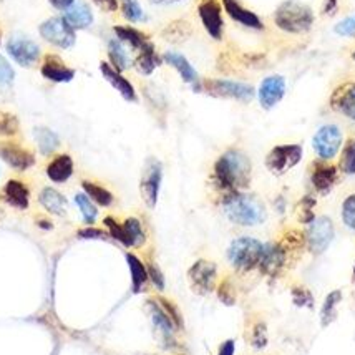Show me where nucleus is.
I'll return each instance as SVG.
<instances>
[{
	"label": "nucleus",
	"instance_id": "1",
	"mask_svg": "<svg viewBox=\"0 0 355 355\" xmlns=\"http://www.w3.org/2000/svg\"><path fill=\"white\" fill-rule=\"evenodd\" d=\"M251 179L253 165L249 156L237 148L224 152L212 166V185L223 194L248 190Z\"/></svg>",
	"mask_w": 355,
	"mask_h": 355
},
{
	"label": "nucleus",
	"instance_id": "2",
	"mask_svg": "<svg viewBox=\"0 0 355 355\" xmlns=\"http://www.w3.org/2000/svg\"><path fill=\"white\" fill-rule=\"evenodd\" d=\"M224 215L233 224L242 228H253L262 224L267 219L266 204L256 194L235 191V193L223 194L221 198Z\"/></svg>",
	"mask_w": 355,
	"mask_h": 355
},
{
	"label": "nucleus",
	"instance_id": "3",
	"mask_svg": "<svg viewBox=\"0 0 355 355\" xmlns=\"http://www.w3.org/2000/svg\"><path fill=\"white\" fill-rule=\"evenodd\" d=\"M274 24L279 30L300 35L307 33L314 25V12L298 0H286L274 12Z\"/></svg>",
	"mask_w": 355,
	"mask_h": 355
},
{
	"label": "nucleus",
	"instance_id": "4",
	"mask_svg": "<svg viewBox=\"0 0 355 355\" xmlns=\"http://www.w3.org/2000/svg\"><path fill=\"white\" fill-rule=\"evenodd\" d=\"M262 248H264V242L256 239V237H236L228 248L229 264L233 266V269L241 274L251 273V271L257 269L259 261H261Z\"/></svg>",
	"mask_w": 355,
	"mask_h": 355
},
{
	"label": "nucleus",
	"instance_id": "5",
	"mask_svg": "<svg viewBox=\"0 0 355 355\" xmlns=\"http://www.w3.org/2000/svg\"><path fill=\"white\" fill-rule=\"evenodd\" d=\"M201 91L215 98L237 100V102L249 103L256 97V90L253 85L244 82L224 80V78H206L201 80Z\"/></svg>",
	"mask_w": 355,
	"mask_h": 355
},
{
	"label": "nucleus",
	"instance_id": "6",
	"mask_svg": "<svg viewBox=\"0 0 355 355\" xmlns=\"http://www.w3.org/2000/svg\"><path fill=\"white\" fill-rule=\"evenodd\" d=\"M304 156V148L299 143L277 145L266 154V168L274 176H282L299 165Z\"/></svg>",
	"mask_w": 355,
	"mask_h": 355
},
{
	"label": "nucleus",
	"instance_id": "7",
	"mask_svg": "<svg viewBox=\"0 0 355 355\" xmlns=\"http://www.w3.org/2000/svg\"><path fill=\"white\" fill-rule=\"evenodd\" d=\"M163 181V163L158 158L149 156L145 161L143 171H141L140 178V194L141 199L149 210H154L158 204V198H160Z\"/></svg>",
	"mask_w": 355,
	"mask_h": 355
},
{
	"label": "nucleus",
	"instance_id": "8",
	"mask_svg": "<svg viewBox=\"0 0 355 355\" xmlns=\"http://www.w3.org/2000/svg\"><path fill=\"white\" fill-rule=\"evenodd\" d=\"M39 32L45 42L62 50L72 48L77 42V30L66 22L64 17H50L40 24Z\"/></svg>",
	"mask_w": 355,
	"mask_h": 355
},
{
	"label": "nucleus",
	"instance_id": "9",
	"mask_svg": "<svg viewBox=\"0 0 355 355\" xmlns=\"http://www.w3.org/2000/svg\"><path fill=\"white\" fill-rule=\"evenodd\" d=\"M306 235V248L314 256H320L327 251L331 242L336 236V228H334L332 219L329 216H317L312 223L307 224Z\"/></svg>",
	"mask_w": 355,
	"mask_h": 355
},
{
	"label": "nucleus",
	"instance_id": "10",
	"mask_svg": "<svg viewBox=\"0 0 355 355\" xmlns=\"http://www.w3.org/2000/svg\"><path fill=\"white\" fill-rule=\"evenodd\" d=\"M188 281L191 289L199 295H208L218 287V266L208 259H198L188 269Z\"/></svg>",
	"mask_w": 355,
	"mask_h": 355
},
{
	"label": "nucleus",
	"instance_id": "11",
	"mask_svg": "<svg viewBox=\"0 0 355 355\" xmlns=\"http://www.w3.org/2000/svg\"><path fill=\"white\" fill-rule=\"evenodd\" d=\"M342 145H344V136L337 125H324L312 138V148L317 158L324 161L334 160L342 149Z\"/></svg>",
	"mask_w": 355,
	"mask_h": 355
},
{
	"label": "nucleus",
	"instance_id": "12",
	"mask_svg": "<svg viewBox=\"0 0 355 355\" xmlns=\"http://www.w3.org/2000/svg\"><path fill=\"white\" fill-rule=\"evenodd\" d=\"M6 48L12 60L17 65L24 66V69H30V66L35 65L42 55L39 45L25 35H12L7 42Z\"/></svg>",
	"mask_w": 355,
	"mask_h": 355
},
{
	"label": "nucleus",
	"instance_id": "13",
	"mask_svg": "<svg viewBox=\"0 0 355 355\" xmlns=\"http://www.w3.org/2000/svg\"><path fill=\"white\" fill-rule=\"evenodd\" d=\"M287 261H289V257H287V253L284 251L281 242L271 241L266 242L264 248H262L261 261H259L257 269L266 277L274 279L286 269Z\"/></svg>",
	"mask_w": 355,
	"mask_h": 355
},
{
	"label": "nucleus",
	"instance_id": "14",
	"mask_svg": "<svg viewBox=\"0 0 355 355\" xmlns=\"http://www.w3.org/2000/svg\"><path fill=\"white\" fill-rule=\"evenodd\" d=\"M198 15L201 19L204 30L212 40H221L224 33L223 6L218 0H201L198 6Z\"/></svg>",
	"mask_w": 355,
	"mask_h": 355
},
{
	"label": "nucleus",
	"instance_id": "15",
	"mask_svg": "<svg viewBox=\"0 0 355 355\" xmlns=\"http://www.w3.org/2000/svg\"><path fill=\"white\" fill-rule=\"evenodd\" d=\"M287 90V82L282 75L274 73L266 77L264 80L261 82L257 90V98L259 105H261L264 110H273L274 107H277L279 103L282 102V98L286 97Z\"/></svg>",
	"mask_w": 355,
	"mask_h": 355
},
{
	"label": "nucleus",
	"instance_id": "16",
	"mask_svg": "<svg viewBox=\"0 0 355 355\" xmlns=\"http://www.w3.org/2000/svg\"><path fill=\"white\" fill-rule=\"evenodd\" d=\"M339 168L332 165L331 161L316 160L311 165V183L316 193L320 196L329 194L334 190V186L339 183Z\"/></svg>",
	"mask_w": 355,
	"mask_h": 355
},
{
	"label": "nucleus",
	"instance_id": "17",
	"mask_svg": "<svg viewBox=\"0 0 355 355\" xmlns=\"http://www.w3.org/2000/svg\"><path fill=\"white\" fill-rule=\"evenodd\" d=\"M329 105L336 113H340L345 118L355 121V82L349 80L340 83L332 91Z\"/></svg>",
	"mask_w": 355,
	"mask_h": 355
},
{
	"label": "nucleus",
	"instance_id": "18",
	"mask_svg": "<svg viewBox=\"0 0 355 355\" xmlns=\"http://www.w3.org/2000/svg\"><path fill=\"white\" fill-rule=\"evenodd\" d=\"M40 73L45 80L52 83H70L75 78L77 72L65 64L55 53H47L42 60Z\"/></svg>",
	"mask_w": 355,
	"mask_h": 355
},
{
	"label": "nucleus",
	"instance_id": "19",
	"mask_svg": "<svg viewBox=\"0 0 355 355\" xmlns=\"http://www.w3.org/2000/svg\"><path fill=\"white\" fill-rule=\"evenodd\" d=\"M0 158L17 171H27L35 165V156L30 149L17 143H10V141L0 143Z\"/></svg>",
	"mask_w": 355,
	"mask_h": 355
},
{
	"label": "nucleus",
	"instance_id": "20",
	"mask_svg": "<svg viewBox=\"0 0 355 355\" xmlns=\"http://www.w3.org/2000/svg\"><path fill=\"white\" fill-rule=\"evenodd\" d=\"M100 72H102L103 78H105V80L110 83L116 91H118L121 97H123V100H127L129 103L138 102V93L135 87H133V83L129 82L128 78L123 77V73L116 72L108 62H100Z\"/></svg>",
	"mask_w": 355,
	"mask_h": 355
},
{
	"label": "nucleus",
	"instance_id": "21",
	"mask_svg": "<svg viewBox=\"0 0 355 355\" xmlns=\"http://www.w3.org/2000/svg\"><path fill=\"white\" fill-rule=\"evenodd\" d=\"M221 6H223L226 14L231 17L235 22L244 25V27L248 28H254V30H264L262 20L259 19L253 10L242 7L237 0H221Z\"/></svg>",
	"mask_w": 355,
	"mask_h": 355
},
{
	"label": "nucleus",
	"instance_id": "22",
	"mask_svg": "<svg viewBox=\"0 0 355 355\" xmlns=\"http://www.w3.org/2000/svg\"><path fill=\"white\" fill-rule=\"evenodd\" d=\"M163 62L165 64H168L171 69H174L176 72L179 73V77H181V80L185 83H190V85H196V83H199V75L196 72V69L193 65H191V62L188 60L185 55H181V53L178 52H166L165 55H163Z\"/></svg>",
	"mask_w": 355,
	"mask_h": 355
},
{
	"label": "nucleus",
	"instance_id": "23",
	"mask_svg": "<svg viewBox=\"0 0 355 355\" xmlns=\"http://www.w3.org/2000/svg\"><path fill=\"white\" fill-rule=\"evenodd\" d=\"M2 198L7 204L17 210H27L30 203V191L19 179H10L2 190Z\"/></svg>",
	"mask_w": 355,
	"mask_h": 355
},
{
	"label": "nucleus",
	"instance_id": "24",
	"mask_svg": "<svg viewBox=\"0 0 355 355\" xmlns=\"http://www.w3.org/2000/svg\"><path fill=\"white\" fill-rule=\"evenodd\" d=\"M146 306H148V311H149V316H152L154 329H156V331L161 334L163 340L173 342L174 340L173 339V332L176 331V327H174V324L171 322L170 317L166 316V312L163 311L160 304H158V300L156 299H149Z\"/></svg>",
	"mask_w": 355,
	"mask_h": 355
},
{
	"label": "nucleus",
	"instance_id": "25",
	"mask_svg": "<svg viewBox=\"0 0 355 355\" xmlns=\"http://www.w3.org/2000/svg\"><path fill=\"white\" fill-rule=\"evenodd\" d=\"M115 37L118 39L123 45H128L129 48L135 50L138 53L140 50H143L146 45L152 44L149 37L145 32L138 30L135 27H129V25H115L113 27Z\"/></svg>",
	"mask_w": 355,
	"mask_h": 355
},
{
	"label": "nucleus",
	"instance_id": "26",
	"mask_svg": "<svg viewBox=\"0 0 355 355\" xmlns=\"http://www.w3.org/2000/svg\"><path fill=\"white\" fill-rule=\"evenodd\" d=\"M161 64H163V57H160L156 53V47H154L153 42L149 45H146L143 50H140V52L136 53L135 60H133V66H135V70L140 75H143V77H149V75H152Z\"/></svg>",
	"mask_w": 355,
	"mask_h": 355
},
{
	"label": "nucleus",
	"instance_id": "27",
	"mask_svg": "<svg viewBox=\"0 0 355 355\" xmlns=\"http://www.w3.org/2000/svg\"><path fill=\"white\" fill-rule=\"evenodd\" d=\"M64 19L72 25L75 30H85V28H89L90 25L93 24V12H91L89 3L77 0V2L65 12Z\"/></svg>",
	"mask_w": 355,
	"mask_h": 355
},
{
	"label": "nucleus",
	"instance_id": "28",
	"mask_svg": "<svg viewBox=\"0 0 355 355\" xmlns=\"http://www.w3.org/2000/svg\"><path fill=\"white\" fill-rule=\"evenodd\" d=\"M73 174V160L70 154H58L48 163L47 166V176L53 183H65L72 178Z\"/></svg>",
	"mask_w": 355,
	"mask_h": 355
},
{
	"label": "nucleus",
	"instance_id": "29",
	"mask_svg": "<svg viewBox=\"0 0 355 355\" xmlns=\"http://www.w3.org/2000/svg\"><path fill=\"white\" fill-rule=\"evenodd\" d=\"M39 203L45 208V211L55 216H64L66 208H69L65 196L60 191L53 190V188H44L42 190V193L39 194Z\"/></svg>",
	"mask_w": 355,
	"mask_h": 355
},
{
	"label": "nucleus",
	"instance_id": "30",
	"mask_svg": "<svg viewBox=\"0 0 355 355\" xmlns=\"http://www.w3.org/2000/svg\"><path fill=\"white\" fill-rule=\"evenodd\" d=\"M107 53H108V64H110L116 72L123 73L125 70H128L131 66V58H129L127 48L121 44L118 39L108 40L107 44Z\"/></svg>",
	"mask_w": 355,
	"mask_h": 355
},
{
	"label": "nucleus",
	"instance_id": "31",
	"mask_svg": "<svg viewBox=\"0 0 355 355\" xmlns=\"http://www.w3.org/2000/svg\"><path fill=\"white\" fill-rule=\"evenodd\" d=\"M127 262L129 274H131V289L135 294H140L141 291H145L146 282L149 281L148 271H146L145 262L133 253H127Z\"/></svg>",
	"mask_w": 355,
	"mask_h": 355
},
{
	"label": "nucleus",
	"instance_id": "32",
	"mask_svg": "<svg viewBox=\"0 0 355 355\" xmlns=\"http://www.w3.org/2000/svg\"><path fill=\"white\" fill-rule=\"evenodd\" d=\"M123 231H125V237H127V244L128 248H135L140 249L143 248L146 242V233L143 229V224L138 218H127L123 221Z\"/></svg>",
	"mask_w": 355,
	"mask_h": 355
},
{
	"label": "nucleus",
	"instance_id": "33",
	"mask_svg": "<svg viewBox=\"0 0 355 355\" xmlns=\"http://www.w3.org/2000/svg\"><path fill=\"white\" fill-rule=\"evenodd\" d=\"M33 136H35L37 146H39L40 153L44 156H50L60 146V138H58L55 131H52L47 127H37L33 129Z\"/></svg>",
	"mask_w": 355,
	"mask_h": 355
},
{
	"label": "nucleus",
	"instance_id": "34",
	"mask_svg": "<svg viewBox=\"0 0 355 355\" xmlns=\"http://www.w3.org/2000/svg\"><path fill=\"white\" fill-rule=\"evenodd\" d=\"M82 188H83V193H85L89 198L93 201L95 204H98V206L102 208H110L111 204H113L115 198L113 194H111V191H108L107 188L97 185V183L93 181H82Z\"/></svg>",
	"mask_w": 355,
	"mask_h": 355
},
{
	"label": "nucleus",
	"instance_id": "35",
	"mask_svg": "<svg viewBox=\"0 0 355 355\" xmlns=\"http://www.w3.org/2000/svg\"><path fill=\"white\" fill-rule=\"evenodd\" d=\"M342 302V291L336 289L332 292H329L327 298L324 299L322 309H320V325L322 327H327L331 325L337 317V307Z\"/></svg>",
	"mask_w": 355,
	"mask_h": 355
},
{
	"label": "nucleus",
	"instance_id": "36",
	"mask_svg": "<svg viewBox=\"0 0 355 355\" xmlns=\"http://www.w3.org/2000/svg\"><path fill=\"white\" fill-rule=\"evenodd\" d=\"M193 33V27L188 20H173L168 24L163 30V37L171 44H179V42H185L191 37Z\"/></svg>",
	"mask_w": 355,
	"mask_h": 355
},
{
	"label": "nucleus",
	"instance_id": "37",
	"mask_svg": "<svg viewBox=\"0 0 355 355\" xmlns=\"http://www.w3.org/2000/svg\"><path fill=\"white\" fill-rule=\"evenodd\" d=\"M284 251L287 253V257H292L294 254H300V251L306 248V235L298 229H289V231L284 233V236L279 239Z\"/></svg>",
	"mask_w": 355,
	"mask_h": 355
},
{
	"label": "nucleus",
	"instance_id": "38",
	"mask_svg": "<svg viewBox=\"0 0 355 355\" xmlns=\"http://www.w3.org/2000/svg\"><path fill=\"white\" fill-rule=\"evenodd\" d=\"M248 339L251 347L254 350H262L267 345V325L262 319H254L253 322L249 324V334Z\"/></svg>",
	"mask_w": 355,
	"mask_h": 355
},
{
	"label": "nucleus",
	"instance_id": "39",
	"mask_svg": "<svg viewBox=\"0 0 355 355\" xmlns=\"http://www.w3.org/2000/svg\"><path fill=\"white\" fill-rule=\"evenodd\" d=\"M339 168L340 173L349 174L352 176L355 174V138H349L345 141V145H342V152H340V160H339Z\"/></svg>",
	"mask_w": 355,
	"mask_h": 355
},
{
	"label": "nucleus",
	"instance_id": "40",
	"mask_svg": "<svg viewBox=\"0 0 355 355\" xmlns=\"http://www.w3.org/2000/svg\"><path fill=\"white\" fill-rule=\"evenodd\" d=\"M75 203H77L78 210H80V212H82L83 221H85L87 224H90V226L91 224H95V221H97V218H98V210L89 196H87L85 193L75 194Z\"/></svg>",
	"mask_w": 355,
	"mask_h": 355
},
{
	"label": "nucleus",
	"instance_id": "41",
	"mask_svg": "<svg viewBox=\"0 0 355 355\" xmlns=\"http://www.w3.org/2000/svg\"><path fill=\"white\" fill-rule=\"evenodd\" d=\"M316 203H317L316 198L311 194H306L304 198H300V201L298 203V208H295V215H298L299 223L309 224L316 219V215H314Z\"/></svg>",
	"mask_w": 355,
	"mask_h": 355
},
{
	"label": "nucleus",
	"instance_id": "42",
	"mask_svg": "<svg viewBox=\"0 0 355 355\" xmlns=\"http://www.w3.org/2000/svg\"><path fill=\"white\" fill-rule=\"evenodd\" d=\"M120 8L121 14H123L128 22L136 24L145 20V12L140 3H138V0H120Z\"/></svg>",
	"mask_w": 355,
	"mask_h": 355
},
{
	"label": "nucleus",
	"instance_id": "43",
	"mask_svg": "<svg viewBox=\"0 0 355 355\" xmlns=\"http://www.w3.org/2000/svg\"><path fill=\"white\" fill-rule=\"evenodd\" d=\"M291 298L295 307L312 309L314 307V294L306 286H295L291 289Z\"/></svg>",
	"mask_w": 355,
	"mask_h": 355
},
{
	"label": "nucleus",
	"instance_id": "44",
	"mask_svg": "<svg viewBox=\"0 0 355 355\" xmlns=\"http://www.w3.org/2000/svg\"><path fill=\"white\" fill-rule=\"evenodd\" d=\"M158 304H160L163 311L166 312V316L170 317L171 322L174 324V327L176 329H183V325H185V322H183V316H181V311H179L178 306L174 302H171L170 299L166 298H158Z\"/></svg>",
	"mask_w": 355,
	"mask_h": 355
},
{
	"label": "nucleus",
	"instance_id": "45",
	"mask_svg": "<svg viewBox=\"0 0 355 355\" xmlns=\"http://www.w3.org/2000/svg\"><path fill=\"white\" fill-rule=\"evenodd\" d=\"M340 215H342V221H344L345 226H347L350 231L355 233V193L349 194L347 198L344 199V203H342Z\"/></svg>",
	"mask_w": 355,
	"mask_h": 355
},
{
	"label": "nucleus",
	"instance_id": "46",
	"mask_svg": "<svg viewBox=\"0 0 355 355\" xmlns=\"http://www.w3.org/2000/svg\"><path fill=\"white\" fill-rule=\"evenodd\" d=\"M103 224H105L108 235H110L111 239L118 241L120 244H123L125 248H128L127 237H125V231H123V224H120L118 221L111 218V216H107V218L103 219Z\"/></svg>",
	"mask_w": 355,
	"mask_h": 355
},
{
	"label": "nucleus",
	"instance_id": "47",
	"mask_svg": "<svg viewBox=\"0 0 355 355\" xmlns=\"http://www.w3.org/2000/svg\"><path fill=\"white\" fill-rule=\"evenodd\" d=\"M19 131V120L15 115L0 111V135L14 136Z\"/></svg>",
	"mask_w": 355,
	"mask_h": 355
},
{
	"label": "nucleus",
	"instance_id": "48",
	"mask_svg": "<svg viewBox=\"0 0 355 355\" xmlns=\"http://www.w3.org/2000/svg\"><path fill=\"white\" fill-rule=\"evenodd\" d=\"M15 72L3 57H0V89H10L14 85Z\"/></svg>",
	"mask_w": 355,
	"mask_h": 355
},
{
	"label": "nucleus",
	"instance_id": "49",
	"mask_svg": "<svg viewBox=\"0 0 355 355\" xmlns=\"http://www.w3.org/2000/svg\"><path fill=\"white\" fill-rule=\"evenodd\" d=\"M216 289H218V295H219L221 302H224L226 306H233V304L236 302L235 286H233L229 279H224V281L221 282Z\"/></svg>",
	"mask_w": 355,
	"mask_h": 355
},
{
	"label": "nucleus",
	"instance_id": "50",
	"mask_svg": "<svg viewBox=\"0 0 355 355\" xmlns=\"http://www.w3.org/2000/svg\"><path fill=\"white\" fill-rule=\"evenodd\" d=\"M146 271H148V277L149 281L153 282V286L156 287L158 291L165 289L166 281H165V275H163V271L160 269V266H158L156 262L149 261L148 264H146Z\"/></svg>",
	"mask_w": 355,
	"mask_h": 355
},
{
	"label": "nucleus",
	"instance_id": "51",
	"mask_svg": "<svg viewBox=\"0 0 355 355\" xmlns=\"http://www.w3.org/2000/svg\"><path fill=\"white\" fill-rule=\"evenodd\" d=\"M334 30H336L337 35L340 37H355V15L345 17L344 20H340V22L336 25Z\"/></svg>",
	"mask_w": 355,
	"mask_h": 355
},
{
	"label": "nucleus",
	"instance_id": "52",
	"mask_svg": "<svg viewBox=\"0 0 355 355\" xmlns=\"http://www.w3.org/2000/svg\"><path fill=\"white\" fill-rule=\"evenodd\" d=\"M78 237H82V239H102V241H107L110 235H108V231H103V229H98V228H93V226H89V228H83L80 231L77 233Z\"/></svg>",
	"mask_w": 355,
	"mask_h": 355
},
{
	"label": "nucleus",
	"instance_id": "53",
	"mask_svg": "<svg viewBox=\"0 0 355 355\" xmlns=\"http://www.w3.org/2000/svg\"><path fill=\"white\" fill-rule=\"evenodd\" d=\"M93 3L105 12H116L120 8L118 0H93Z\"/></svg>",
	"mask_w": 355,
	"mask_h": 355
},
{
	"label": "nucleus",
	"instance_id": "54",
	"mask_svg": "<svg viewBox=\"0 0 355 355\" xmlns=\"http://www.w3.org/2000/svg\"><path fill=\"white\" fill-rule=\"evenodd\" d=\"M235 352H236V342L233 339H229L221 344L218 355H235Z\"/></svg>",
	"mask_w": 355,
	"mask_h": 355
},
{
	"label": "nucleus",
	"instance_id": "55",
	"mask_svg": "<svg viewBox=\"0 0 355 355\" xmlns=\"http://www.w3.org/2000/svg\"><path fill=\"white\" fill-rule=\"evenodd\" d=\"M48 2H50V6H52L53 8H57V10L66 12L75 2H77V0H48Z\"/></svg>",
	"mask_w": 355,
	"mask_h": 355
},
{
	"label": "nucleus",
	"instance_id": "56",
	"mask_svg": "<svg viewBox=\"0 0 355 355\" xmlns=\"http://www.w3.org/2000/svg\"><path fill=\"white\" fill-rule=\"evenodd\" d=\"M337 7H339V0H324L322 12L327 15H332L337 10Z\"/></svg>",
	"mask_w": 355,
	"mask_h": 355
},
{
	"label": "nucleus",
	"instance_id": "57",
	"mask_svg": "<svg viewBox=\"0 0 355 355\" xmlns=\"http://www.w3.org/2000/svg\"><path fill=\"white\" fill-rule=\"evenodd\" d=\"M149 2L154 3V6H170V3L183 2V0H149Z\"/></svg>",
	"mask_w": 355,
	"mask_h": 355
},
{
	"label": "nucleus",
	"instance_id": "58",
	"mask_svg": "<svg viewBox=\"0 0 355 355\" xmlns=\"http://www.w3.org/2000/svg\"><path fill=\"white\" fill-rule=\"evenodd\" d=\"M352 60L355 62V50H354V52H352Z\"/></svg>",
	"mask_w": 355,
	"mask_h": 355
},
{
	"label": "nucleus",
	"instance_id": "59",
	"mask_svg": "<svg viewBox=\"0 0 355 355\" xmlns=\"http://www.w3.org/2000/svg\"><path fill=\"white\" fill-rule=\"evenodd\" d=\"M0 44H2V30H0Z\"/></svg>",
	"mask_w": 355,
	"mask_h": 355
},
{
	"label": "nucleus",
	"instance_id": "60",
	"mask_svg": "<svg viewBox=\"0 0 355 355\" xmlns=\"http://www.w3.org/2000/svg\"><path fill=\"white\" fill-rule=\"evenodd\" d=\"M354 279H355V266H354Z\"/></svg>",
	"mask_w": 355,
	"mask_h": 355
}]
</instances>
